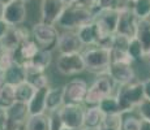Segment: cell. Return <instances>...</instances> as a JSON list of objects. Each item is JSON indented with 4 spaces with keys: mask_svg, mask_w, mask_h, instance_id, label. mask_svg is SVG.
<instances>
[{
    "mask_svg": "<svg viewBox=\"0 0 150 130\" xmlns=\"http://www.w3.org/2000/svg\"><path fill=\"white\" fill-rule=\"evenodd\" d=\"M31 38L30 33L26 27H24L22 25L20 26H9L8 31L5 33V35L0 39V44H1L4 51H16L18 48V46L24 42L25 39Z\"/></svg>",
    "mask_w": 150,
    "mask_h": 130,
    "instance_id": "8fae6325",
    "label": "cell"
},
{
    "mask_svg": "<svg viewBox=\"0 0 150 130\" xmlns=\"http://www.w3.org/2000/svg\"><path fill=\"white\" fill-rule=\"evenodd\" d=\"M3 11H4V4H1V3H0V18L3 17Z\"/></svg>",
    "mask_w": 150,
    "mask_h": 130,
    "instance_id": "7bdbcfd3",
    "label": "cell"
},
{
    "mask_svg": "<svg viewBox=\"0 0 150 130\" xmlns=\"http://www.w3.org/2000/svg\"><path fill=\"white\" fill-rule=\"evenodd\" d=\"M94 20V12L89 8L80 7V5L74 4H68L64 8L63 13L57 18L55 26L64 29V30H74L76 31L79 27L82 25H86Z\"/></svg>",
    "mask_w": 150,
    "mask_h": 130,
    "instance_id": "6da1fadb",
    "label": "cell"
},
{
    "mask_svg": "<svg viewBox=\"0 0 150 130\" xmlns=\"http://www.w3.org/2000/svg\"><path fill=\"white\" fill-rule=\"evenodd\" d=\"M76 33L79 39L81 40L82 46H98V43L100 40L99 29L94 22V20L91 22H89V24L82 25L81 27H79L76 30Z\"/></svg>",
    "mask_w": 150,
    "mask_h": 130,
    "instance_id": "9a60e30c",
    "label": "cell"
},
{
    "mask_svg": "<svg viewBox=\"0 0 150 130\" xmlns=\"http://www.w3.org/2000/svg\"><path fill=\"white\" fill-rule=\"evenodd\" d=\"M103 112L99 109L98 105H91L90 108L85 109V117H83V126L82 128L89 129H99L103 122Z\"/></svg>",
    "mask_w": 150,
    "mask_h": 130,
    "instance_id": "7402d4cb",
    "label": "cell"
},
{
    "mask_svg": "<svg viewBox=\"0 0 150 130\" xmlns=\"http://www.w3.org/2000/svg\"><path fill=\"white\" fill-rule=\"evenodd\" d=\"M57 37H59L57 27L52 24L41 21L34 25L33 29H31V38L38 44L39 48L52 50L55 44H56Z\"/></svg>",
    "mask_w": 150,
    "mask_h": 130,
    "instance_id": "8992f818",
    "label": "cell"
},
{
    "mask_svg": "<svg viewBox=\"0 0 150 130\" xmlns=\"http://www.w3.org/2000/svg\"><path fill=\"white\" fill-rule=\"evenodd\" d=\"M132 12L138 20L148 18L150 14V0H133Z\"/></svg>",
    "mask_w": 150,
    "mask_h": 130,
    "instance_id": "f1b7e54d",
    "label": "cell"
},
{
    "mask_svg": "<svg viewBox=\"0 0 150 130\" xmlns=\"http://www.w3.org/2000/svg\"><path fill=\"white\" fill-rule=\"evenodd\" d=\"M144 60H145V61H146V63H148V64L150 65V52H149V53H146V55H145V57H144Z\"/></svg>",
    "mask_w": 150,
    "mask_h": 130,
    "instance_id": "b9f144b4",
    "label": "cell"
},
{
    "mask_svg": "<svg viewBox=\"0 0 150 130\" xmlns=\"http://www.w3.org/2000/svg\"><path fill=\"white\" fill-rule=\"evenodd\" d=\"M22 1H25V3H28V1H30V0H22Z\"/></svg>",
    "mask_w": 150,
    "mask_h": 130,
    "instance_id": "f907efd6",
    "label": "cell"
},
{
    "mask_svg": "<svg viewBox=\"0 0 150 130\" xmlns=\"http://www.w3.org/2000/svg\"><path fill=\"white\" fill-rule=\"evenodd\" d=\"M99 109L103 112V115H110V113H117L120 112L119 104H117V99L114 94L108 95V96L103 98L99 103L97 104Z\"/></svg>",
    "mask_w": 150,
    "mask_h": 130,
    "instance_id": "484cf974",
    "label": "cell"
},
{
    "mask_svg": "<svg viewBox=\"0 0 150 130\" xmlns=\"http://www.w3.org/2000/svg\"><path fill=\"white\" fill-rule=\"evenodd\" d=\"M127 53L128 56L133 60V63L141 61L145 57V52H144L142 47H141V43L137 40V38H131L128 42V47H127Z\"/></svg>",
    "mask_w": 150,
    "mask_h": 130,
    "instance_id": "4316f807",
    "label": "cell"
},
{
    "mask_svg": "<svg viewBox=\"0 0 150 130\" xmlns=\"http://www.w3.org/2000/svg\"><path fill=\"white\" fill-rule=\"evenodd\" d=\"M116 83L112 81V78L107 73H102L93 82L90 87H88V92L85 96V102L89 105H97L103 98L112 95L115 91Z\"/></svg>",
    "mask_w": 150,
    "mask_h": 130,
    "instance_id": "277c9868",
    "label": "cell"
},
{
    "mask_svg": "<svg viewBox=\"0 0 150 130\" xmlns=\"http://www.w3.org/2000/svg\"><path fill=\"white\" fill-rule=\"evenodd\" d=\"M88 82L81 78H74L63 86L64 89V104H82L88 92Z\"/></svg>",
    "mask_w": 150,
    "mask_h": 130,
    "instance_id": "30bf717a",
    "label": "cell"
},
{
    "mask_svg": "<svg viewBox=\"0 0 150 130\" xmlns=\"http://www.w3.org/2000/svg\"><path fill=\"white\" fill-rule=\"evenodd\" d=\"M3 77H4V82L8 85L16 86L18 83L26 81V70H25V66L20 63L14 61L9 68H7L3 72Z\"/></svg>",
    "mask_w": 150,
    "mask_h": 130,
    "instance_id": "ac0fdd59",
    "label": "cell"
},
{
    "mask_svg": "<svg viewBox=\"0 0 150 130\" xmlns=\"http://www.w3.org/2000/svg\"><path fill=\"white\" fill-rule=\"evenodd\" d=\"M148 20H149V21H150V14H149V16H148Z\"/></svg>",
    "mask_w": 150,
    "mask_h": 130,
    "instance_id": "816d5d0a",
    "label": "cell"
},
{
    "mask_svg": "<svg viewBox=\"0 0 150 130\" xmlns=\"http://www.w3.org/2000/svg\"><path fill=\"white\" fill-rule=\"evenodd\" d=\"M9 1H12V0H0V3H1V4H8V3H9Z\"/></svg>",
    "mask_w": 150,
    "mask_h": 130,
    "instance_id": "bcb514c9",
    "label": "cell"
},
{
    "mask_svg": "<svg viewBox=\"0 0 150 130\" xmlns=\"http://www.w3.org/2000/svg\"><path fill=\"white\" fill-rule=\"evenodd\" d=\"M51 63H52V51L45 50V48H39V50L35 52V55H34L28 63H25V64H22V65L37 69V70H41V72H46L48 66L51 65Z\"/></svg>",
    "mask_w": 150,
    "mask_h": 130,
    "instance_id": "e0dca14e",
    "label": "cell"
},
{
    "mask_svg": "<svg viewBox=\"0 0 150 130\" xmlns=\"http://www.w3.org/2000/svg\"><path fill=\"white\" fill-rule=\"evenodd\" d=\"M117 99V104L122 113L125 112H132L136 109L138 104L142 102L144 98V90L141 81H133V82L120 85V89L115 94Z\"/></svg>",
    "mask_w": 150,
    "mask_h": 130,
    "instance_id": "7a4b0ae2",
    "label": "cell"
},
{
    "mask_svg": "<svg viewBox=\"0 0 150 130\" xmlns=\"http://www.w3.org/2000/svg\"><path fill=\"white\" fill-rule=\"evenodd\" d=\"M56 70L65 77H73L85 72V63L81 52L59 53V57L56 60Z\"/></svg>",
    "mask_w": 150,
    "mask_h": 130,
    "instance_id": "5b68a950",
    "label": "cell"
},
{
    "mask_svg": "<svg viewBox=\"0 0 150 130\" xmlns=\"http://www.w3.org/2000/svg\"><path fill=\"white\" fill-rule=\"evenodd\" d=\"M142 83V90H144V98L145 99L150 100V77L146 78V79L141 81Z\"/></svg>",
    "mask_w": 150,
    "mask_h": 130,
    "instance_id": "d590c367",
    "label": "cell"
},
{
    "mask_svg": "<svg viewBox=\"0 0 150 130\" xmlns=\"http://www.w3.org/2000/svg\"><path fill=\"white\" fill-rule=\"evenodd\" d=\"M65 7H67V4L63 0H42L41 1L42 21L55 25Z\"/></svg>",
    "mask_w": 150,
    "mask_h": 130,
    "instance_id": "5bb4252c",
    "label": "cell"
},
{
    "mask_svg": "<svg viewBox=\"0 0 150 130\" xmlns=\"http://www.w3.org/2000/svg\"><path fill=\"white\" fill-rule=\"evenodd\" d=\"M3 20L9 26H20L28 18L26 3L22 0H12L4 5L3 11Z\"/></svg>",
    "mask_w": 150,
    "mask_h": 130,
    "instance_id": "9c48e42d",
    "label": "cell"
},
{
    "mask_svg": "<svg viewBox=\"0 0 150 130\" xmlns=\"http://www.w3.org/2000/svg\"><path fill=\"white\" fill-rule=\"evenodd\" d=\"M59 115L63 126L72 129H81L83 126L85 108L82 107V104H63L59 108Z\"/></svg>",
    "mask_w": 150,
    "mask_h": 130,
    "instance_id": "ba28073f",
    "label": "cell"
},
{
    "mask_svg": "<svg viewBox=\"0 0 150 130\" xmlns=\"http://www.w3.org/2000/svg\"><path fill=\"white\" fill-rule=\"evenodd\" d=\"M63 1H64V3H65V4H67V5H68V4H72V3H73V1H74V0H63Z\"/></svg>",
    "mask_w": 150,
    "mask_h": 130,
    "instance_id": "7dc6e473",
    "label": "cell"
},
{
    "mask_svg": "<svg viewBox=\"0 0 150 130\" xmlns=\"http://www.w3.org/2000/svg\"><path fill=\"white\" fill-rule=\"evenodd\" d=\"M39 50L38 44L34 42L33 38L25 39L21 44L18 46L16 51H13V59L16 63H20V64H25L28 63L31 57L35 55V52Z\"/></svg>",
    "mask_w": 150,
    "mask_h": 130,
    "instance_id": "2e32d148",
    "label": "cell"
},
{
    "mask_svg": "<svg viewBox=\"0 0 150 130\" xmlns=\"http://www.w3.org/2000/svg\"><path fill=\"white\" fill-rule=\"evenodd\" d=\"M138 130H150V120L141 118V120H140V128H138Z\"/></svg>",
    "mask_w": 150,
    "mask_h": 130,
    "instance_id": "f35d334b",
    "label": "cell"
},
{
    "mask_svg": "<svg viewBox=\"0 0 150 130\" xmlns=\"http://www.w3.org/2000/svg\"><path fill=\"white\" fill-rule=\"evenodd\" d=\"M50 128L51 130H60L63 128V122H62V118H60L59 115V109L54 112H50Z\"/></svg>",
    "mask_w": 150,
    "mask_h": 130,
    "instance_id": "d6a6232c",
    "label": "cell"
},
{
    "mask_svg": "<svg viewBox=\"0 0 150 130\" xmlns=\"http://www.w3.org/2000/svg\"><path fill=\"white\" fill-rule=\"evenodd\" d=\"M48 87L37 89L34 92L33 98L28 102L29 116L30 115H39L46 112V94H47Z\"/></svg>",
    "mask_w": 150,
    "mask_h": 130,
    "instance_id": "d6986e66",
    "label": "cell"
},
{
    "mask_svg": "<svg viewBox=\"0 0 150 130\" xmlns=\"http://www.w3.org/2000/svg\"><path fill=\"white\" fill-rule=\"evenodd\" d=\"M60 130H80V129H72V128H67V126H63Z\"/></svg>",
    "mask_w": 150,
    "mask_h": 130,
    "instance_id": "f6af8a7d",
    "label": "cell"
},
{
    "mask_svg": "<svg viewBox=\"0 0 150 130\" xmlns=\"http://www.w3.org/2000/svg\"><path fill=\"white\" fill-rule=\"evenodd\" d=\"M136 109H138V113H140L141 118L150 120V100L144 99L142 102L138 104V107Z\"/></svg>",
    "mask_w": 150,
    "mask_h": 130,
    "instance_id": "836d02e7",
    "label": "cell"
},
{
    "mask_svg": "<svg viewBox=\"0 0 150 130\" xmlns=\"http://www.w3.org/2000/svg\"><path fill=\"white\" fill-rule=\"evenodd\" d=\"M134 37L141 43V47H142L145 55L149 53L150 52V21L148 18L138 20L136 35Z\"/></svg>",
    "mask_w": 150,
    "mask_h": 130,
    "instance_id": "44dd1931",
    "label": "cell"
},
{
    "mask_svg": "<svg viewBox=\"0 0 150 130\" xmlns=\"http://www.w3.org/2000/svg\"><path fill=\"white\" fill-rule=\"evenodd\" d=\"M55 48L59 53H73V52H81L83 46L77 37L76 31L65 30L64 33L59 34Z\"/></svg>",
    "mask_w": 150,
    "mask_h": 130,
    "instance_id": "7c38bea8",
    "label": "cell"
},
{
    "mask_svg": "<svg viewBox=\"0 0 150 130\" xmlns=\"http://www.w3.org/2000/svg\"><path fill=\"white\" fill-rule=\"evenodd\" d=\"M140 120L141 118L132 115L131 112H125V113H123L120 130H138V128H140Z\"/></svg>",
    "mask_w": 150,
    "mask_h": 130,
    "instance_id": "f546056e",
    "label": "cell"
},
{
    "mask_svg": "<svg viewBox=\"0 0 150 130\" xmlns=\"http://www.w3.org/2000/svg\"><path fill=\"white\" fill-rule=\"evenodd\" d=\"M137 22H138V18L134 16L132 9L119 12V18H117L115 34H120V35H124L129 39L134 38L136 30H137Z\"/></svg>",
    "mask_w": 150,
    "mask_h": 130,
    "instance_id": "4fadbf2b",
    "label": "cell"
},
{
    "mask_svg": "<svg viewBox=\"0 0 150 130\" xmlns=\"http://www.w3.org/2000/svg\"><path fill=\"white\" fill-rule=\"evenodd\" d=\"M25 130H51L50 115L47 112L39 115H30L24 125Z\"/></svg>",
    "mask_w": 150,
    "mask_h": 130,
    "instance_id": "603a6c76",
    "label": "cell"
},
{
    "mask_svg": "<svg viewBox=\"0 0 150 130\" xmlns=\"http://www.w3.org/2000/svg\"><path fill=\"white\" fill-rule=\"evenodd\" d=\"M37 89L31 85L28 81H24V82L18 83V85L14 86V98H16L17 102H22L26 103L33 98L34 92H35Z\"/></svg>",
    "mask_w": 150,
    "mask_h": 130,
    "instance_id": "d4e9b609",
    "label": "cell"
},
{
    "mask_svg": "<svg viewBox=\"0 0 150 130\" xmlns=\"http://www.w3.org/2000/svg\"><path fill=\"white\" fill-rule=\"evenodd\" d=\"M1 52H3V47H1V44H0V55H1Z\"/></svg>",
    "mask_w": 150,
    "mask_h": 130,
    "instance_id": "681fc988",
    "label": "cell"
},
{
    "mask_svg": "<svg viewBox=\"0 0 150 130\" xmlns=\"http://www.w3.org/2000/svg\"><path fill=\"white\" fill-rule=\"evenodd\" d=\"M85 69L91 73H107L111 63V50L102 46H90V48L81 51Z\"/></svg>",
    "mask_w": 150,
    "mask_h": 130,
    "instance_id": "3957f363",
    "label": "cell"
},
{
    "mask_svg": "<svg viewBox=\"0 0 150 130\" xmlns=\"http://www.w3.org/2000/svg\"><path fill=\"white\" fill-rule=\"evenodd\" d=\"M74 4L80 5V7H85V8H89L94 12V14L97 13V3L96 0H74Z\"/></svg>",
    "mask_w": 150,
    "mask_h": 130,
    "instance_id": "e575fe53",
    "label": "cell"
},
{
    "mask_svg": "<svg viewBox=\"0 0 150 130\" xmlns=\"http://www.w3.org/2000/svg\"><path fill=\"white\" fill-rule=\"evenodd\" d=\"M14 102H16V98H14V86L5 83L1 87V90H0V108L7 109Z\"/></svg>",
    "mask_w": 150,
    "mask_h": 130,
    "instance_id": "83f0119b",
    "label": "cell"
},
{
    "mask_svg": "<svg viewBox=\"0 0 150 130\" xmlns=\"http://www.w3.org/2000/svg\"><path fill=\"white\" fill-rule=\"evenodd\" d=\"M107 74L117 85H125L137 79L134 64L129 61H111Z\"/></svg>",
    "mask_w": 150,
    "mask_h": 130,
    "instance_id": "52a82bcc",
    "label": "cell"
},
{
    "mask_svg": "<svg viewBox=\"0 0 150 130\" xmlns=\"http://www.w3.org/2000/svg\"><path fill=\"white\" fill-rule=\"evenodd\" d=\"M122 118H123V113H122V112L105 115V116H103L102 126H106V128H112V129H119L120 130V126H122Z\"/></svg>",
    "mask_w": 150,
    "mask_h": 130,
    "instance_id": "4dcf8cb0",
    "label": "cell"
},
{
    "mask_svg": "<svg viewBox=\"0 0 150 130\" xmlns=\"http://www.w3.org/2000/svg\"><path fill=\"white\" fill-rule=\"evenodd\" d=\"M18 130H25V129H24V128H22V129H18Z\"/></svg>",
    "mask_w": 150,
    "mask_h": 130,
    "instance_id": "f5cc1de1",
    "label": "cell"
},
{
    "mask_svg": "<svg viewBox=\"0 0 150 130\" xmlns=\"http://www.w3.org/2000/svg\"><path fill=\"white\" fill-rule=\"evenodd\" d=\"M5 85L4 82V77H3V72H0V90H1V87Z\"/></svg>",
    "mask_w": 150,
    "mask_h": 130,
    "instance_id": "60d3db41",
    "label": "cell"
},
{
    "mask_svg": "<svg viewBox=\"0 0 150 130\" xmlns=\"http://www.w3.org/2000/svg\"><path fill=\"white\" fill-rule=\"evenodd\" d=\"M25 70H26V81L30 82L35 89L48 87L50 79H48V76L46 74V72L37 70V69L29 68V66H25Z\"/></svg>",
    "mask_w": 150,
    "mask_h": 130,
    "instance_id": "cb8c5ba5",
    "label": "cell"
},
{
    "mask_svg": "<svg viewBox=\"0 0 150 130\" xmlns=\"http://www.w3.org/2000/svg\"><path fill=\"white\" fill-rule=\"evenodd\" d=\"M5 111L0 108V130H4V125H5Z\"/></svg>",
    "mask_w": 150,
    "mask_h": 130,
    "instance_id": "ab89813d",
    "label": "cell"
},
{
    "mask_svg": "<svg viewBox=\"0 0 150 130\" xmlns=\"http://www.w3.org/2000/svg\"><path fill=\"white\" fill-rule=\"evenodd\" d=\"M8 29H9V25H8L3 18H0V39L5 35V33L8 31Z\"/></svg>",
    "mask_w": 150,
    "mask_h": 130,
    "instance_id": "74e56055",
    "label": "cell"
},
{
    "mask_svg": "<svg viewBox=\"0 0 150 130\" xmlns=\"http://www.w3.org/2000/svg\"><path fill=\"white\" fill-rule=\"evenodd\" d=\"M98 130H119V129H112V128H106V126H100Z\"/></svg>",
    "mask_w": 150,
    "mask_h": 130,
    "instance_id": "ee69618b",
    "label": "cell"
},
{
    "mask_svg": "<svg viewBox=\"0 0 150 130\" xmlns=\"http://www.w3.org/2000/svg\"><path fill=\"white\" fill-rule=\"evenodd\" d=\"M80 130H98V129H89V128H81Z\"/></svg>",
    "mask_w": 150,
    "mask_h": 130,
    "instance_id": "c3c4849f",
    "label": "cell"
},
{
    "mask_svg": "<svg viewBox=\"0 0 150 130\" xmlns=\"http://www.w3.org/2000/svg\"><path fill=\"white\" fill-rule=\"evenodd\" d=\"M14 63L13 59V52L11 51H4L3 50L1 55H0V72H4L7 68H9Z\"/></svg>",
    "mask_w": 150,
    "mask_h": 130,
    "instance_id": "1f68e13d",
    "label": "cell"
},
{
    "mask_svg": "<svg viewBox=\"0 0 150 130\" xmlns=\"http://www.w3.org/2000/svg\"><path fill=\"white\" fill-rule=\"evenodd\" d=\"M112 1H114V0H96V3H97V12H98L99 9L111 8Z\"/></svg>",
    "mask_w": 150,
    "mask_h": 130,
    "instance_id": "8d00e7d4",
    "label": "cell"
},
{
    "mask_svg": "<svg viewBox=\"0 0 150 130\" xmlns=\"http://www.w3.org/2000/svg\"><path fill=\"white\" fill-rule=\"evenodd\" d=\"M64 104V89L63 86L60 87H48L47 94H46V112L57 111L60 107Z\"/></svg>",
    "mask_w": 150,
    "mask_h": 130,
    "instance_id": "ffe728a7",
    "label": "cell"
}]
</instances>
